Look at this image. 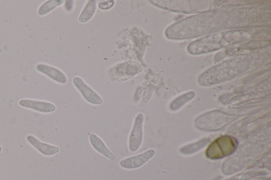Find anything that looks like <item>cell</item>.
<instances>
[{"label": "cell", "instance_id": "6da1fadb", "mask_svg": "<svg viewBox=\"0 0 271 180\" xmlns=\"http://www.w3.org/2000/svg\"><path fill=\"white\" fill-rule=\"evenodd\" d=\"M237 142L234 137L224 136L213 141L208 147L206 154L212 160L222 159L232 154L236 149Z\"/></svg>", "mask_w": 271, "mask_h": 180}, {"label": "cell", "instance_id": "4fadbf2b", "mask_svg": "<svg viewBox=\"0 0 271 180\" xmlns=\"http://www.w3.org/2000/svg\"><path fill=\"white\" fill-rule=\"evenodd\" d=\"M194 96V94L191 92L180 96L172 104L171 106V109L173 110L179 109L187 102L191 100Z\"/></svg>", "mask_w": 271, "mask_h": 180}, {"label": "cell", "instance_id": "ba28073f", "mask_svg": "<svg viewBox=\"0 0 271 180\" xmlns=\"http://www.w3.org/2000/svg\"><path fill=\"white\" fill-rule=\"evenodd\" d=\"M27 141L40 153L46 157H52L59 153L60 150L59 147L43 142L35 136L29 135L26 138Z\"/></svg>", "mask_w": 271, "mask_h": 180}, {"label": "cell", "instance_id": "52a82bcc", "mask_svg": "<svg viewBox=\"0 0 271 180\" xmlns=\"http://www.w3.org/2000/svg\"><path fill=\"white\" fill-rule=\"evenodd\" d=\"M21 107L43 114H49L56 110V106L52 103L36 100L23 98L19 102Z\"/></svg>", "mask_w": 271, "mask_h": 180}, {"label": "cell", "instance_id": "8992f818", "mask_svg": "<svg viewBox=\"0 0 271 180\" xmlns=\"http://www.w3.org/2000/svg\"><path fill=\"white\" fill-rule=\"evenodd\" d=\"M211 114H209V115L212 118V120L206 116L204 117L208 118V119L203 117L199 119L201 120L208 121V122H207V123L198 126L200 128L206 130H217L227 125L228 122L231 121L234 119L233 117L228 116L227 115L221 112L212 113Z\"/></svg>", "mask_w": 271, "mask_h": 180}, {"label": "cell", "instance_id": "2e32d148", "mask_svg": "<svg viewBox=\"0 0 271 180\" xmlns=\"http://www.w3.org/2000/svg\"><path fill=\"white\" fill-rule=\"evenodd\" d=\"M2 151V148L1 146H0V153H1Z\"/></svg>", "mask_w": 271, "mask_h": 180}, {"label": "cell", "instance_id": "7c38bea8", "mask_svg": "<svg viewBox=\"0 0 271 180\" xmlns=\"http://www.w3.org/2000/svg\"><path fill=\"white\" fill-rule=\"evenodd\" d=\"M114 70L119 73V75L122 73L124 75H134L141 71L140 67L138 66L137 63L131 62L120 64Z\"/></svg>", "mask_w": 271, "mask_h": 180}, {"label": "cell", "instance_id": "5b68a950", "mask_svg": "<svg viewBox=\"0 0 271 180\" xmlns=\"http://www.w3.org/2000/svg\"><path fill=\"white\" fill-rule=\"evenodd\" d=\"M155 151L149 149L134 156L122 160L119 162L120 166L126 170H134L141 168L155 155Z\"/></svg>", "mask_w": 271, "mask_h": 180}, {"label": "cell", "instance_id": "30bf717a", "mask_svg": "<svg viewBox=\"0 0 271 180\" xmlns=\"http://www.w3.org/2000/svg\"><path fill=\"white\" fill-rule=\"evenodd\" d=\"M96 9L97 1L95 0L89 1L79 16V22L85 23L89 22L93 17Z\"/></svg>", "mask_w": 271, "mask_h": 180}, {"label": "cell", "instance_id": "8fae6325", "mask_svg": "<svg viewBox=\"0 0 271 180\" xmlns=\"http://www.w3.org/2000/svg\"><path fill=\"white\" fill-rule=\"evenodd\" d=\"M65 2L64 0H48L41 4L37 10V14L40 16L48 15L57 7L61 6Z\"/></svg>", "mask_w": 271, "mask_h": 180}, {"label": "cell", "instance_id": "9c48e42d", "mask_svg": "<svg viewBox=\"0 0 271 180\" xmlns=\"http://www.w3.org/2000/svg\"><path fill=\"white\" fill-rule=\"evenodd\" d=\"M89 141L93 148L106 158L113 161L116 159L115 155L108 149L101 138L92 133L89 136Z\"/></svg>", "mask_w": 271, "mask_h": 180}, {"label": "cell", "instance_id": "5bb4252c", "mask_svg": "<svg viewBox=\"0 0 271 180\" xmlns=\"http://www.w3.org/2000/svg\"><path fill=\"white\" fill-rule=\"evenodd\" d=\"M115 5V1L113 0L109 1H102L97 3V6L100 9L103 11H108L112 9Z\"/></svg>", "mask_w": 271, "mask_h": 180}, {"label": "cell", "instance_id": "3957f363", "mask_svg": "<svg viewBox=\"0 0 271 180\" xmlns=\"http://www.w3.org/2000/svg\"><path fill=\"white\" fill-rule=\"evenodd\" d=\"M73 84L84 99L89 104L100 105L103 103V99L100 95L97 93L80 77H74Z\"/></svg>", "mask_w": 271, "mask_h": 180}, {"label": "cell", "instance_id": "7a4b0ae2", "mask_svg": "<svg viewBox=\"0 0 271 180\" xmlns=\"http://www.w3.org/2000/svg\"><path fill=\"white\" fill-rule=\"evenodd\" d=\"M144 116L142 113L137 114L129 137V149L136 152L141 148L144 138Z\"/></svg>", "mask_w": 271, "mask_h": 180}, {"label": "cell", "instance_id": "9a60e30c", "mask_svg": "<svg viewBox=\"0 0 271 180\" xmlns=\"http://www.w3.org/2000/svg\"><path fill=\"white\" fill-rule=\"evenodd\" d=\"M65 2V10L69 12L72 11L73 9L74 6H75V1H66Z\"/></svg>", "mask_w": 271, "mask_h": 180}, {"label": "cell", "instance_id": "277c9868", "mask_svg": "<svg viewBox=\"0 0 271 180\" xmlns=\"http://www.w3.org/2000/svg\"><path fill=\"white\" fill-rule=\"evenodd\" d=\"M36 70L41 74L61 85L67 84L68 78L60 69L44 62H39L35 65Z\"/></svg>", "mask_w": 271, "mask_h": 180}]
</instances>
